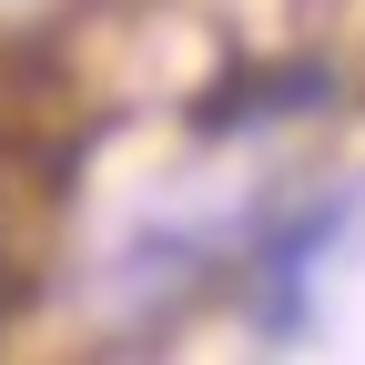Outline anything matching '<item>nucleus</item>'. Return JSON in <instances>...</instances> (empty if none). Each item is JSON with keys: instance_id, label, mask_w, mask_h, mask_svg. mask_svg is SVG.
<instances>
[{"instance_id": "f257e3e1", "label": "nucleus", "mask_w": 365, "mask_h": 365, "mask_svg": "<svg viewBox=\"0 0 365 365\" xmlns=\"http://www.w3.org/2000/svg\"><path fill=\"white\" fill-rule=\"evenodd\" d=\"M355 213H365V193H294V203L254 213V234H244V244H254V254H244V314H254L264 345H304L314 284H325L335 244L355 234Z\"/></svg>"}, {"instance_id": "f03ea898", "label": "nucleus", "mask_w": 365, "mask_h": 365, "mask_svg": "<svg viewBox=\"0 0 365 365\" xmlns=\"http://www.w3.org/2000/svg\"><path fill=\"white\" fill-rule=\"evenodd\" d=\"M234 264L244 254H234L223 223H132L122 254L102 264V304L132 314V325H173V314H193Z\"/></svg>"}, {"instance_id": "7ed1b4c3", "label": "nucleus", "mask_w": 365, "mask_h": 365, "mask_svg": "<svg viewBox=\"0 0 365 365\" xmlns=\"http://www.w3.org/2000/svg\"><path fill=\"white\" fill-rule=\"evenodd\" d=\"M335 102V71L314 61H274V71H234L223 91H203L193 102V132H254V122H304Z\"/></svg>"}]
</instances>
